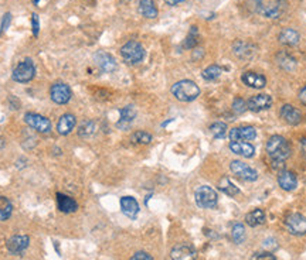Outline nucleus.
Listing matches in <instances>:
<instances>
[{
    "label": "nucleus",
    "mask_w": 306,
    "mask_h": 260,
    "mask_svg": "<svg viewBox=\"0 0 306 260\" xmlns=\"http://www.w3.org/2000/svg\"><path fill=\"white\" fill-rule=\"evenodd\" d=\"M250 260H277L271 252H260V253L253 254V257Z\"/></svg>",
    "instance_id": "nucleus-38"
},
{
    "label": "nucleus",
    "mask_w": 306,
    "mask_h": 260,
    "mask_svg": "<svg viewBox=\"0 0 306 260\" xmlns=\"http://www.w3.org/2000/svg\"><path fill=\"white\" fill-rule=\"evenodd\" d=\"M277 61H278V64H280L281 68H284V70H286V71H292L293 68L296 67V61H295L289 54H286V52H281V54H278Z\"/></svg>",
    "instance_id": "nucleus-29"
},
{
    "label": "nucleus",
    "mask_w": 306,
    "mask_h": 260,
    "mask_svg": "<svg viewBox=\"0 0 306 260\" xmlns=\"http://www.w3.org/2000/svg\"><path fill=\"white\" fill-rule=\"evenodd\" d=\"M246 222H247V225H250L251 228L260 226V225H262V223L265 222V212H264V211L260 208L254 209L253 212L247 214Z\"/></svg>",
    "instance_id": "nucleus-27"
},
{
    "label": "nucleus",
    "mask_w": 306,
    "mask_h": 260,
    "mask_svg": "<svg viewBox=\"0 0 306 260\" xmlns=\"http://www.w3.org/2000/svg\"><path fill=\"white\" fill-rule=\"evenodd\" d=\"M230 150L234 154H238L246 158H251L255 153L253 144L247 143V142H230Z\"/></svg>",
    "instance_id": "nucleus-22"
},
{
    "label": "nucleus",
    "mask_w": 306,
    "mask_h": 260,
    "mask_svg": "<svg viewBox=\"0 0 306 260\" xmlns=\"http://www.w3.org/2000/svg\"><path fill=\"white\" fill-rule=\"evenodd\" d=\"M30 243V238L26 235H16L7 241V249L12 254H20L26 250Z\"/></svg>",
    "instance_id": "nucleus-14"
},
{
    "label": "nucleus",
    "mask_w": 306,
    "mask_h": 260,
    "mask_svg": "<svg viewBox=\"0 0 306 260\" xmlns=\"http://www.w3.org/2000/svg\"><path fill=\"white\" fill-rule=\"evenodd\" d=\"M278 184L282 189L285 191H293L298 185V180L296 176L293 174L292 171H288V170H282L278 176Z\"/></svg>",
    "instance_id": "nucleus-20"
},
{
    "label": "nucleus",
    "mask_w": 306,
    "mask_h": 260,
    "mask_svg": "<svg viewBox=\"0 0 306 260\" xmlns=\"http://www.w3.org/2000/svg\"><path fill=\"white\" fill-rule=\"evenodd\" d=\"M234 54L238 57V58L248 59L253 58V47L250 44H247L244 41H235L233 46Z\"/></svg>",
    "instance_id": "nucleus-26"
},
{
    "label": "nucleus",
    "mask_w": 306,
    "mask_h": 260,
    "mask_svg": "<svg viewBox=\"0 0 306 260\" xmlns=\"http://www.w3.org/2000/svg\"><path fill=\"white\" fill-rule=\"evenodd\" d=\"M272 105V98L266 93H258L254 95L253 98H250V101L247 102V106L251 112H261L269 109Z\"/></svg>",
    "instance_id": "nucleus-13"
},
{
    "label": "nucleus",
    "mask_w": 306,
    "mask_h": 260,
    "mask_svg": "<svg viewBox=\"0 0 306 260\" xmlns=\"http://www.w3.org/2000/svg\"><path fill=\"white\" fill-rule=\"evenodd\" d=\"M299 101L306 106V86H303L299 92Z\"/></svg>",
    "instance_id": "nucleus-42"
},
{
    "label": "nucleus",
    "mask_w": 306,
    "mask_h": 260,
    "mask_svg": "<svg viewBox=\"0 0 306 260\" xmlns=\"http://www.w3.org/2000/svg\"><path fill=\"white\" fill-rule=\"evenodd\" d=\"M221 71L223 70H221L220 65H210L208 68H206L203 71V78L206 79V81H216L217 78H220Z\"/></svg>",
    "instance_id": "nucleus-31"
},
{
    "label": "nucleus",
    "mask_w": 306,
    "mask_h": 260,
    "mask_svg": "<svg viewBox=\"0 0 306 260\" xmlns=\"http://www.w3.org/2000/svg\"><path fill=\"white\" fill-rule=\"evenodd\" d=\"M24 120L32 129L37 130L40 133H46L47 135L51 130V122L47 117L39 115V113H26Z\"/></svg>",
    "instance_id": "nucleus-8"
},
{
    "label": "nucleus",
    "mask_w": 306,
    "mask_h": 260,
    "mask_svg": "<svg viewBox=\"0 0 306 260\" xmlns=\"http://www.w3.org/2000/svg\"><path fill=\"white\" fill-rule=\"evenodd\" d=\"M286 228L292 235H305L306 234V218L300 214H291L285 219Z\"/></svg>",
    "instance_id": "nucleus-9"
},
{
    "label": "nucleus",
    "mask_w": 306,
    "mask_h": 260,
    "mask_svg": "<svg viewBox=\"0 0 306 260\" xmlns=\"http://www.w3.org/2000/svg\"><path fill=\"white\" fill-rule=\"evenodd\" d=\"M233 239L238 245L246 241V228L242 223H235L233 226Z\"/></svg>",
    "instance_id": "nucleus-35"
},
{
    "label": "nucleus",
    "mask_w": 306,
    "mask_h": 260,
    "mask_svg": "<svg viewBox=\"0 0 306 260\" xmlns=\"http://www.w3.org/2000/svg\"><path fill=\"white\" fill-rule=\"evenodd\" d=\"M227 127L226 123H223V122H216L210 126V132H211V135H213L216 139H223V137L227 136Z\"/></svg>",
    "instance_id": "nucleus-33"
},
{
    "label": "nucleus",
    "mask_w": 306,
    "mask_h": 260,
    "mask_svg": "<svg viewBox=\"0 0 306 260\" xmlns=\"http://www.w3.org/2000/svg\"><path fill=\"white\" fill-rule=\"evenodd\" d=\"M138 10L147 19H155L158 16V9L153 0H138Z\"/></svg>",
    "instance_id": "nucleus-25"
},
{
    "label": "nucleus",
    "mask_w": 306,
    "mask_h": 260,
    "mask_svg": "<svg viewBox=\"0 0 306 260\" xmlns=\"http://www.w3.org/2000/svg\"><path fill=\"white\" fill-rule=\"evenodd\" d=\"M266 153L272 161L285 162L286 158L291 156V144L285 137L275 135L266 142Z\"/></svg>",
    "instance_id": "nucleus-1"
},
{
    "label": "nucleus",
    "mask_w": 306,
    "mask_h": 260,
    "mask_svg": "<svg viewBox=\"0 0 306 260\" xmlns=\"http://www.w3.org/2000/svg\"><path fill=\"white\" fill-rule=\"evenodd\" d=\"M57 207L64 214H71V212H75L78 209V204L71 197L58 192L57 194Z\"/></svg>",
    "instance_id": "nucleus-21"
},
{
    "label": "nucleus",
    "mask_w": 306,
    "mask_h": 260,
    "mask_svg": "<svg viewBox=\"0 0 306 260\" xmlns=\"http://www.w3.org/2000/svg\"><path fill=\"white\" fill-rule=\"evenodd\" d=\"M94 62L97 64V67L102 70L104 72H113L116 70V59L113 58L111 54H108L105 51L95 52L94 55Z\"/></svg>",
    "instance_id": "nucleus-12"
},
{
    "label": "nucleus",
    "mask_w": 306,
    "mask_h": 260,
    "mask_svg": "<svg viewBox=\"0 0 306 260\" xmlns=\"http://www.w3.org/2000/svg\"><path fill=\"white\" fill-rule=\"evenodd\" d=\"M120 209L128 218L135 219L139 214V204L133 197H122L120 198Z\"/></svg>",
    "instance_id": "nucleus-18"
},
{
    "label": "nucleus",
    "mask_w": 306,
    "mask_h": 260,
    "mask_svg": "<svg viewBox=\"0 0 306 260\" xmlns=\"http://www.w3.org/2000/svg\"><path fill=\"white\" fill-rule=\"evenodd\" d=\"M172 93L176 99H179L181 102H192L200 95V88L193 81L183 79L172 86Z\"/></svg>",
    "instance_id": "nucleus-3"
},
{
    "label": "nucleus",
    "mask_w": 306,
    "mask_h": 260,
    "mask_svg": "<svg viewBox=\"0 0 306 260\" xmlns=\"http://www.w3.org/2000/svg\"><path fill=\"white\" fill-rule=\"evenodd\" d=\"M10 19H12V14L6 13L5 14V17H3V23H2V30H0V34L7 30V26L10 24Z\"/></svg>",
    "instance_id": "nucleus-41"
},
{
    "label": "nucleus",
    "mask_w": 306,
    "mask_h": 260,
    "mask_svg": "<svg viewBox=\"0 0 306 260\" xmlns=\"http://www.w3.org/2000/svg\"><path fill=\"white\" fill-rule=\"evenodd\" d=\"M230 169L233 171L235 176L244 180V181H255L258 178V171L253 167H250L248 164L242 161H238L235 160L230 164Z\"/></svg>",
    "instance_id": "nucleus-7"
},
{
    "label": "nucleus",
    "mask_w": 306,
    "mask_h": 260,
    "mask_svg": "<svg viewBox=\"0 0 306 260\" xmlns=\"http://www.w3.org/2000/svg\"><path fill=\"white\" fill-rule=\"evenodd\" d=\"M33 2H34V3H36V5H40L41 0H33Z\"/></svg>",
    "instance_id": "nucleus-45"
},
{
    "label": "nucleus",
    "mask_w": 306,
    "mask_h": 260,
    "mask_svg": "<svg viewBox=\"0 0 306 260\" xmlns=\"http://www.w3.org/2000/svg\"><path fill=\"white\" fill-rule=\"evenodd\" d=\"M75 123H77L75 116L71 115V113H66V115H63V116L60 117L58 124H57V130H58L60 135L66 136V135H70V133H71V130L75 127Z\"/></svg>",
    "instance_id": "nucleus-23"
},
{
    "label": "nucleus",
    "mask_w": 306,
    "mask_h": 260,
    "mask_svg": "<svg viewBox=\"0 0 306 260\" xmlns=\"http://www.w3.org/2000/svg\"><path fill=\"white\" fill-rule=\"evenodd\" d=\"M34 74H36V68H34L33 61L32 59H24L23 62H20L14 68L12 77H13L16 82L24 84V82H28V81H32L34 78Z\"/></svg>",
    "instance_id": "nucleus-6"
},
{
    "label": "nucleus",
    "mask_w": 306,
    "mask_h": 260,
    "mask_svg": "<svg viewBox=\"0 0 306 260\" xmlns=\"http://www.w3.org/2000/svg\"><path fill=\"white\" fill-rule=\"evenodd\" d=\"M169 6H176V5H179V3H183L185 0H165Z\"/></svg>",
    "instance_id": "nucleus-43"
},
{
    "label": "nucleus",
    "mask_w": 306,
    "mask_h": 260,
    "mask_svg": "<svg viewBox=\"0 0 306 260\" xmlns=\"http://www.w3.org/2000/svg\"><path fill=\"white\" fill-rule=\"evenodd\" d=\"M194 198H196V202H197L200 208L213 209L217 207V202H219L217 192L208 185H201V187L196 189Z\"/></svg>",
    "instance_id": "nucleus-5"
},
{
    "label": "nucleus",
    "mask_w": 306,
    "mask_h": 260,
    "mask_svg": "<svg viewBox=\"0 0 306 260\" xmlns=\"http://www.w3.org/2000/svg\"><path fill=\"white\" fill-rule=\"evenodd\" d=\"M199 31H197V27H192V30L189 32L187 39L185 40V44L183 47L185 48H194V47L199 44Z\"/></svg>",
    "instance_id": "nucleus-34"
},
{
    "label": "nucleus",
    "mask_w": 306,
    "mask_h": 260,
    "mask_svg": "<svg viewBox=\"0 0 306 260\" xmlns=\"http://www.w3.org/2000/svg\"><path fill=\"white\" fill-rule=\"evenodd\" d=\"M219 189L220 191H223L226 195H228V197H235V195L240 194L238 187H235L228 177H223V178L220 180Z\"/></svg>",
    "instance_id": "nucleus-28"
},
{
    "label": "nucleus",
    "mask_w": 306,
    "mask_h": 260,
    "mask_svg": "<svg viewBox=\"0 0 306 260\" xmlns=\"http://www.w3.org/2000/svg\"><path fill=\"white\" fill-rule=\"evenodd\" d=\"M131 140L135 144H149L152 142V135H149L147 132H143V130H139V132L133 133Z\"/></svg>",
    "instance_id": "nucleus-32"
},
{
    "label": "nucleus",
    "mask_w": 306,
    "mask_h": 260,
    "mask_svg": "<svg viewBox=\"0 0 306 260\" xmlns=\"http://www.w3.org/2000/svg\"><path fill=\"white\" fill-rule=\"evenodd\" d=\"M13 211L12 202L7 200L6 197H0V221H6L10 218Z\"/></svg>",
    "instance_id": "nucleus-30"
},
{
    "label": "nucleus",
    "mask_w": 306,
    "mask_h": 260,
    "mask_svg": "<svg viewBox=\"0 0 306 260\" xmlns=\"http://www.w3.org/2000/svg\"><path fill=\"white\" fill-rule=\"evenodd\" d=\"M299 32L296 31V30H293V28H284L280 34V43L284 44V46H296L299 43Z\"/></svg>",
    "instance_id": "nucleus-24"
},
{
    "label": "nucleus",
    "mask_w": 306,
    "mask_h": 260,
    "mask_svg": "<svg viewBox=\"0 0 306 260\" xmlns=\"http://www.w3.org/2000/svg\"><path fill=\"white\" fill-rule=\"evenodd\" d=\"M233 109L235 113H238V115H241V113H244V112L248 109V106H247V102L242 99V98H237L235 101H234L233 104Z\"/></svg>",
    "instance_id": "nucleus-37"
},
{
    "label": "nucleus",
    "mask_w": 306,
    "mask_h": 260,
    "mask_svg": "<svg viewBox=\"0 0 306 260\" xmlns=\"http://www.w3.org/2000/svg\"><path fill=\"white\" fill-rule=\"evenodd\" d=\"M242 82L250 86V88H254V89H262L266 85V79L264 75H261L258 72H253V71H247L242 74Z\"/></svg>",
    "instance_id": "nucleus-16"
},
{
    "label": "nucleus",
    "mask_w": 306,
    "mask_h": 260,
    "mask_svg": "<svg viewBox=\"0 0 306 260\" xmlns=\"http://www.w3.org/2000/svg\"><path fill=\"white\" fill-rule=\"evenodd\" d=\"M281 117L285 120L288 124H299L302 122V112L299 109H296L292 105H284L281 108Z\"/></svg>",
    "instance_id": "nucleus-15"
},
{
    "label": "nucleus",
    "mask_w": 306,
    "mask_h": 260,
    "mask_svg": "<svg viewBox=\"0 0 306 260\" xmlns=\"http://www.w3.org/2000/svg\"><path fill=\"white\" fill-rule=\"evenodd\" d=\"M172 260H194L196 250L190 245H177L172 249Z\"/></svg>",
    "instance_id": "nucleus-19"
},
{
    "label": "nucleus",
    "mask_w": 306,
    "mask_h": 260,
    "mask_svg": "<svg viewBox=\"0 0 306 260\" xmlns=\"http://www.w3.org/2000/svg\"><path fill=\"white\" fill-rule=\"evenodd\" d=\"M120 57L127 64H138L145 58V48L138 41H128L127 44L120 48Z\"/></svg>",
    "instance_id": "nucleus-4"
},
{
    "label": "nucleus",
    "mask_w": 306,
    "mask_h": 260,
    "mask_svg": "<svg viewBox=\"0 0 306 260\" xmlns=\"http://www.w3.org/2000/svg\"><path fill=\"white\" fill-rule=\"evenodd\" d=\"M73 96V92L70 89V86L63 82H57L51 86V99L53 102L58 105H64L70 102V99Z\"/></svg>",
    "instance_id": "nucleus-11"
},
{
    "label": "nucleus",
    "mask_w": 306,
    "mask_h": 260,
    "mask_svg": "<svg viewBox=\"0 0 306 260\" xmlns=\"http://www.w3.org/2000/svg\"><path fill=\"white\" fill-rule=\"evenodd\" d=\"M231 142H253L257 137V132L253 126H240V127H234L228 133Z\"/></svg>",
    "instance_id": "nucleus-10"
},
{
    "label": "nucleus",
    "mask_w": 306,
    "mask_h": 260,
    "mask_svg": "<svg viewBox=\"0 0 306 260\" xmlns=\"http://www.w3.org/2000/svg\"><path fill=\"white\" fill-rule=\"evenodd\" d=\"M94 130H95V124H94V122H84V123L81 124L80 130H78V133H80V136L82 137H88L91 136L94 133Z\"/></svg>",
    "instance_id": "nucleus-36"
},
{
    "label": "nucleus",
    "mask_w": 306,
    "mask_h": 260,
    "mask_svg": "<svg viewBox=\"0 0 306 260\" xmlns=\"http://www.w3.org/2000/svg\"><path fill=\"white\" fill-rule=\"evenodd\" d=\"M300 146H302V151H303V154L306 156V139H302V142H300Z\"/></svg>",
    "instance_id": "nucleus-44"
},
{
    "label": "nucleus",
    "mask_w": 306,
    "mask_h": 260,
    "mask_svg": "<svg viewBox=\"0 0 306 260\" xmlns=\"http://www.w3.org/2000/svg\"><path fill=\"white\" fill-rule=\"evenodd\" d=\"M135 117H136V109H135V106L128 105L124 109H120V117L119 120H118V123H116V127L122 130L129 129L131 124L133 123V120H135Z\"/></svg>",
    "instance_id": "nucleus-17"
},
{
    "label": "nucleus",
    "mask_w": 306,
    "mask_h": 260,
    "mask_svg": "<svg viewBox=\"0 0 306 260\" xmlns=\"http://www.w3.org/2000/svg\"><path fill=\"white\" fill-rule=\"evenodd\" d=\"M32 27H33V34L37 36L39 34V28H40V21H39V16L36 13H33V17H32Z\"/></svg>",
    "instance_id": "nucleus-39"
},
{
    "label": "nucleus",
    "mask_w": 306,
    "mask_h": 260,
    "mask_svg": "<svg viewBox=\"0 0 306 260\" xmlns=\"http://www.w3.org/2000/svg\"><path fill=\"white\" fill-rule=\"evenodd\" d=\"M131 260H153L152 256L146 252H138V253H135L132 256V259Z\"/></svg>",
    "instance_id": "nucleus-40"
},
{
    "label": "nucleus",
    "mask_w": 306,
    "mask_h": 260,
    "mask_svg": "<svg viewBox=\"0 0 306 260\" xmlns=\"http://www.w3.org/2000/svg\"><path fill=\"white\" fill-rule=\"evenodd\" d=\"M288 9L286 0H257V10L266 19H280Z\"/></svg>",
    "instance_id": "nucleus-2"
}]
</instances>
